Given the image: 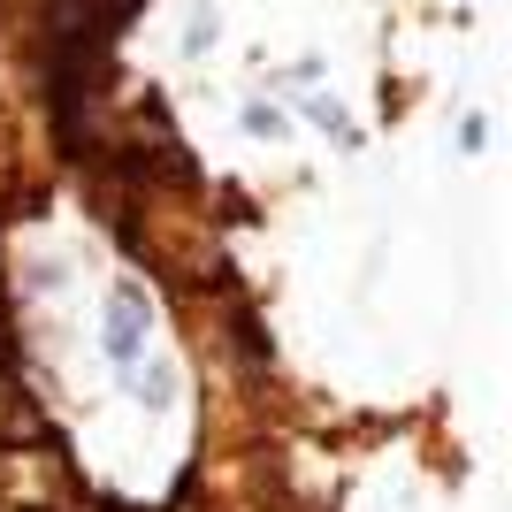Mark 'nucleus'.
I'll return each instance as SVG.
<instances>
[{"label":"nucleus","instance_id":"nucleus-4","mask_svg":"<svg viewBox=\"0 0 512 512\" xmlns=\"http://www.w3.org/2000/svg\"><path fill=\"white\" fill-rule=\"evenodd\" d=\"M459 146H467V153H482V146H490V123H482V115H467V130H459Z\"/></svg>","mask_w":512,"mask_h":512},{"label":"nucleus","instance_id":"nucleus-2","mask_svg":"<svg viewBox=\"0 0 512 512\" xmlns=\"http://www.w3.org/2000/svg\"><path fill=\"white\" fill-rule=\"evenodd\" d=\"M100 344H107V360H115V367H138V352H146V291H138V283H115Z\"/></svg>","mask_w":512,"mask_h":512},{"label":"nucleus","instance_id":"nucleus-1","mask_svg":"<svg viewBox=\"0 0 512 512\" xmlns=\"http://www.w3.org/2000/svg\"><path fill=\"white\" fill-rule=\"evenodd\" d=\"M138 16V0H46V31L62 54H92L100 39H115Z\"/></svg>","mask_w":512,"mask_h":512},{"label":"nucleus","instance_id":"nucleus-3","mask_svg":"<svg viewBox=\"0 0 512 512\" xmlns=\"http://www.w3.org/2000/svg\"><path fill=\"white\" fill-rule=\"evenodd\" d=\"M245 130H253V138H283V115L276 107H245Z\"/></svg>","mask_w":512,"mask_h":512}]
</instances>
